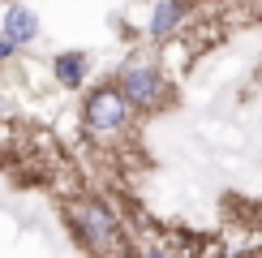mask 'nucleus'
Segmentation results:
<instances>
[{
  "label": "nucleus",
  "instance_id": "obj_3",
  "mask_svg": "<svg viewBox=\"0 0 262 258\" xmlns=\"http://www.w3.org/2000/svg\"><path fill=\"white\" fill-rule=\"evenodd\" d=\"M73 224L95 250H112L116 245V215L103 207V202H78L73 207Z\"/></svg>",
  "mask_w": 262,
  "mask_h": 258
},
{
  "label": "nucleus",
  "instance_id": "obj_1",
  "mask_svg": "<svg viewBox=\"0 0 262 258\" xmlns=\"http://www.w3.org/2000/svg\"><path fill=\"white\" fill-rule=\"evenodd\" d=\"M116 86H121V95L129 99L134 112H155V107L168 99V82H163V73L155 69V64H146V60L129 64Z\"/></svg>",
  "mask_w": 262,
  "mask_h": 258
},
{
  "label": "nucleus",
  "instance_id": "obj_6",
  "mask_svg": "<svg viewBox=\"0 0 262 258\" xmlns=\"http://www.w3.org/2000/svg\"><path fill=\"white\" fill-rule=\"evenodd\" d=\"M82 78H86V56L82 52H64V56H56V82L82 86Z\"/></svg>",
  "mask_w": 262,
  "mask_h": 258
},
{
  "label": "nucleus",
  "instance_id": "obj_2",
  "mask_svg": "<svg viewBox=\"0 0 262 258\" xmlns=\"http://www.w3.org/2000/svg\"><path fill=\"white\" fill-rule=\"evenodd\" d=\"M86 129L91 134H116V129L129 125V116H134V107H129V99L121 95V86H99V91H91V99H86Z\"/></svg>",
  "mask_w": 262,
  "mask_h": 258
},
{
  "label": "nucleus",
  "instance_id": "obj_8",
  "mask_svg": "<svg viewBox=\"0 0 262 258\" xmlns=\"http://www.w3.org/2000/svg\"><path fill=\"white\" fill-rule=\"evenodd\" d=\"M146 258H168V254H163V250H150V254H146Z\"/></svg>",
  "mask_w": 262,
  "mask_h": 258
},
{
  "label": "nucleus",
  "instance_id": "obj_4",
  "mask_svg": "<svg viewBox=\"0 0 262 258\" xmlns=\"http://www.w3.org/2000/svg\"><path fill=\"white\" fill-rule=\"evenodd\" d=\"M0 35L13 39V43H30V39L39 35V17L30 13L26 5H9L5 17H0Z\"/></svg>",
  "mask_w": 262,
  "mask_h": 258
},
{
  "label": "nucleus",
  "instance_id": "obj_7",
  "mask_svg": "<svg viewBox=\"0 0 262 258\" xmlns=\"http://www.w3.org/2000/svg\"><path fill=\"white\" fill-rule=\"evenodd\" d=\"M13 52H17V43H13V39H5V35H0V60H9V56H13Z\"/></svg>",
  "mask_w": 262,
  "mask_h": 258
},
{
  "label": "nucleus",
  "instance_id": "obj_5",
  "mask_svg": "<svg viewBox=\"0 0 262 258\" xmlns=\"http://www.w3.org/2000/svg\"><path fill=\"white\" fill-rule=\"evenodd\" d=\"M181 22H185V0H159L150 13V39H172Z\"/></svg>",
  "mask_w": 262,
  "mask_h": 258
}]
</instances>
